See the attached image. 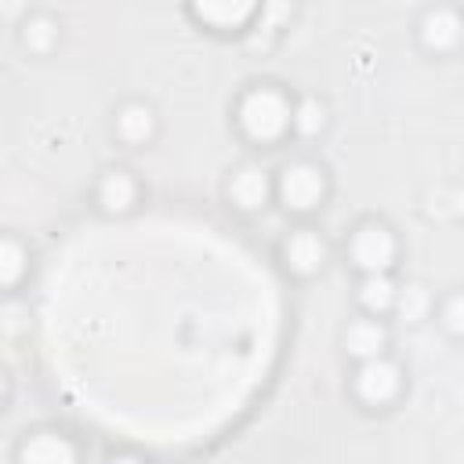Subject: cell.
<instances>
[{
  "label": "cell",
  "instance_id": "6da1fadb",
  "mask_svg": "<svg viewBox=\"0 0 464 464\" xmlns=\"http://www.w3.org/2000/svg\"><path fill=\"white\" fill-rule=\"evenodd\" d=\"M239 127L254 141H276L290 127V102L272 87H254L239 102Z\"/></svg>",
  "mask_w": 464,
  "mask_h": 464
},
{
  "label": "cell",
  "instance_id": "7a4b0ae2",
  "mask_svg": "<svg viewBox=\"0 0 464 464\" xmlns=\"http://www.w3.org/2000/svg\"><path fill=\"white\" fill-rule=\"evenodd\" d=\"M276 188H279V199H283L286 210H312L326 196V178H323V170L315 163L297 160V163H286L279 170V185Z\"/></svg>",
  "mask_w": 464,
  "mask_h": 464
},
{
  "label": "cell",
  "instance_id": "3957f363",
  "mask_svg": "<svg viewBox=\"0 0 464 464\" xmlns=\"http://www.w3.org/2000/svg\"><path fill=\"white\" fill-rule=\"evenodd\" d=\"M348 254L352 261L366 272V276H377V272H388L392 261H395V236L392 228L377 225V221H366L352 232V243H348Z\"/></svg>",
  "mask_w": 464,
  "mask_h": 464
},
{
  "label": "cell",
  "instance_id": "277c9868",
  "mask_svg": "<svg viewBox=\"0 0 464 464\" xmlns=\"http://www.w3.org/2000/svg\"><path fill=\"white\" fill-rule=\"evenodd\" d=\"M399 384H402V370L384 355L362 359V366L355 370V395L362 402H370V406H381V402L395 399Z\"/></svg>",
  "mask_w": 464,
  "mask_h": 464
},
{
  "label": "cell",
  "instance_id": "5b68a950",
  "mask_svg": "<svg viewBox=\"0 0 464 464\" xmlns=\"http://www.w3.org/2000/svg\"><path fill=\"white\" fill-rule=\"evenodd\" d=\"M283 261L297 276H315L326 265V243L312 228H297L283 239Z\"/></svg>",
  "mask_w": 464,
  "mask_h": 464
},
{
  "label": "cell",
  "instance_id": "8992f818",
  "mask_svg": "<svg viewBox=\"0 0 464 464\" xmlns=\"http://www.w3.org/2000/svg\"><path fill=\"white\" fill-rule=\"evenodd\" d=\"M457 40H460V14L453 7H431V11H424V18H420V44L428 51L446 54V51L457 47Z\"/></svg>",
  "mask_w": 464,
  "mask_h": 464
},
{
  "label": "cell",
  "instance_id": "52a82bcc",
  "mask_svg": "<svg viewBox=\"0 0 464 464\" xmlns=\"http://www.w3.org/2000/svg\"><path fill=\"white\" fill-rule=\"evenodd\" d=\"M18 464H76V446L58 431H40L22 442Z\"/></svg>",
  "mask_w": 464,
  "mask_h": 464
},
{
  "label": "cell",
  "instance_id": "ba28073f",
  "mask_svg": "<svg viewBox=\"0 0 464 464\" xmlns=\"http://www.w3.org/2000/svg\"><path fill=\"white\" fill-rule=\"evenodd\" d=\"M228 196H232V203H236L239 210H257V207H265V199H268V174H265V167L243 163V167L232 174V181H228Z\"/></svg>",
  "mask_w": 464,
  "mask_h": 464
},
{
  "label": "cell",
  "instance_id": "9c48e42d",
  "mask_svg": "<svg viewBox=\"0 0 464 464\" xmlns=\"http://www.w3.org/2000/svg\"><path fill=\"white\" fill-rule=\"evenodd\" d=\"M344 348L355 359H377L388 348V330L377 319H355L344 334Z\"/></svg>",
  "mask_w": 464,
  "mask_h": 464
},
{
  "label": "cell",
  "instance_id": "30bf717a",
  "mask_svg": "<svg viewBox=\"0 0 464 464\" xmlns=\"http://www.w3.org/2000/svg\"><path fill=\"white\" fill-rule=\"evenodd\" d=\"M261 7L257 4H196L192 14L214 29H239L246 25Z\"/></svg>",
  "mask_w": 464,
  "mask_h": 464
},
{
  "label": "cell",
  "instance_id": "8fae6325",
  "mask_svg": "<svg viewBox=\"0 0 464 464\" xmlns=\"http://www.w3.org/2000/svg\"><path fill=\"white\" fill-rule=\"evenodd\" d=\"M134 192H138V188H134V181H130L127 170H109V174L98 181V203H102V210H109V214L130 210Z\"/></svg>",
  "mask_w": 464,
  "mask_h": 464
},
{
  "label": "cell",
  "instance_id": "7c38bea8",
  "mask_svg": "<svg viewBox=\"0 0 464 464\" xmlns=\"http://www.w3.org/2000/svg\"><path fill=\"white\" fill-rule=\"evenodd\" d=\"M152 130H156V120H152V109H149V105L130 102V105H123V109L116 112V134H120L123 141L141 145V141L152 138Z\"/></svg>",
  "mask_w": 464,
  "mask_h": 464
},
{
  "label": "cell",
  "instance_id": "4fadbf2b",
  "mask_svg": "<svg viewBox=\"0 0 464 464\" xmlns=\"http://www.w3.org/2000/svg\"><path fill=\"white\" fill-rule=\"evenodd\" d=\"M395 294H399V286L392 283V276H388V272H377V276H362V283H359V304H362L370 315L392 312V304H395Z\"/></svg>",
  "mask_w": 464,
  "mask_h": 464
},
{
  "label": "cell",
  "instance_id": "5bb4252c",
  "mask_svg": "<svg viewBox=\"0 0 464 464\" xmlns=\"http://www.w3.org/2000/svg\"><path fill=\"white\" fill-rule=\"evenodd\" d=\"M290 127H294L297 134H304V138L319 134V130L326 127V109H323V102H319V98H301L297 105H290Z\"/></svg>",
  "mask_w": 464,
  "mask_h": 464
},
{
  "label": "cell",
  "instance_id": "9a60e30c",
  "mask_svg": "<svg viewBox=\"0 0 464 464\" xmlns=\"http://www.w3.org/2000/svg\"><path fill=\"white\" fill-rule=\"evenodd\" d=\"M54 40H58V25H54V18H47V14H33V18H25V25H22V44H25L29 51L47 54V51L54 47Z\"/></svg>",
  "mask_w": 464,
  "mask_h": 464
},
{
  "label": "cell",
  "instance_id": "2e32d148",
  "mask_svg": "<svg viewBox=\"0 0 464 464\" xmlns=\"http://www.w3.org/2000/svg\"><path fill=\"white\" fill-rule=\"evenodd\" d=\"M25 276V250L22 243L0 236V286H14Z\"/></svg>",
  "mask_w": 464,
  "mask_h": 464
},
{
  "label": "cell",
  "instance_id": "e0dca14e",
  "mask_svg": "<svg viewBox=\"0 0 464 464\" xmlns=\"http://www.w3.org/2000/svg\"><path fill=\"white\" fill-rule=\"evenodd\" d=\"M392 308H399V315H402L406 323H417V319L424 315V308H428V294H424V286H417V283L402 286V290L395 294V304H392Z\"/></svg>",
  "mask_w": 464,
  "mask_h": 464
},
{
  "label": "cell",
  "instance_id": "ac0fdd59",
  "mask_svg": "<svg viewBox=\"0 0 464 464\" xmlns=\"http://www.w3.org/2000/svg\"><path fill=\"white\" fill-rule=\"evenodd\" d=\"M442 326H446L453 337L464 330V301H460V294H450V297L442 301Z\"/></svg>",
  "mask_w": 464,
  "mask_h": 464
},
{
  "label": "cell",
  "instance_id": "d6986e66",
  "mask_svg": "<svg viewBox=\"0 0 464 464\" xmlns=\"http://www.w3.org/2000/svg\"><path fill=\"white\" fill-rule=\"evenodd\" d=\"M109 464H141V460H138V457H130V453H123V457H112Z\"/></svg>",
  "mask_w": 464,
  "mask_h": 464
},
{
  "label": "cell",
  "instance_id": "ffe728a7",
  "mask_svg": "<svg viewBox=\"0 0 464 464\" xmlns=\"http://www.w3.org/2000/svg\"><path fill=\"white\" fill-rule=\"evenodd\" d=\"M4 388H7V384H4V373H0V399H4Z\"/></svg>",
  "mask_w": 464,
  "mask_h": 464
}]
</instances>
